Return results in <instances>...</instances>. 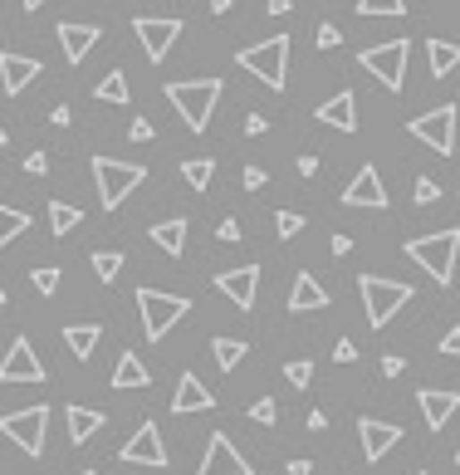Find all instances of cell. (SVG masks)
<instances>
[{
	"instance_id": "obj_1",
	"label": "cell",
	"mask_w": 460,
	"mask_h": 475,
	"mask_svg": "<svg viewBox=\"0 0 460 475\" xmlns=\"http://www.w3.org/2000/svg\"><path fill=\"white\" fill-rule=\"evenodd\" d=\"M166 98H172V108L182 113L186 128L206 132L211 128L216 103H221V79H182V84H166Z\"/></svg>"
},
{
	"instance_id": "obj_2",
	"label": "cell",
	"mask_w": 460,
	"mask_h": 475,
	"mask_svg": "<svg viewBox=\"0 0 460 475\" xmlns=\"http://www.w3.org/2000/svg\"><path fill=\"white\" fill-rule=\"evenodd\" d=\"M93 187H98V201L103 211H118L123 201H128L132 191L148 182V167H138V162H118V157H93Z\"/></svg>"
},
{
	"instance_id": "obj_3",
	"label": "cell",
	"mask_w": 460,
	"mask_h": 475,
	"mask_svg": "<svg viewBox=\"0 0 460 475\" xmlns=\"http://www.w3.org/2000/svg\"><path fill=\"white\" fill-rule=\"evenodd\" d=\"M456 255H460V231H436V235H416V241H406V260H416L436 284L456 280Z\"/></svg>"
},
{
	"instance_id": "obj_4",
	"label": "cell",
	"mask_w": 460,
	"mask_h": 475,
	"mask_svg": "<svg viewBox=\"0 0 460 475\" xmlns=\"http://www.w3.org/2000/svg\"><path fill=\"white\" fill-rule=\"evenodd\" d=\"M235 64L245 69V74H255L260 84L285 89V79H289V35H269L265 45H245L235 55Z\"/></svg>"
},
{
	"instance_id": "obj_5",
	"label": "cell",
	"mask_w": 460,
	"mask_h": 475,
	"mask_svg": "<svg viewBox=\"0 0 460 475\" xmlns=\"http://www.w3.org/2000/svg\"><path fill=\"white\" fill-rule=\"evenodd\" d=\"M362 289V309H368V324L372 328H387L406 304H412V284L402 280H382V275H362L358 280Z\"/></svg>"
},
{
	"instance_id": "obj_6",
	"label": "cell",
	"mask_w": 460,
	"mask_h": 475,
	"mask_svg": "<svg viewBox=\"0 0 460 475\" xmlns=\"http://www.w3.org/2000/svg\"><path fill=\"white\" fill-rule=\"evenodd\" d=\"M138 309H142V334L152 338V344H162L166 334H172L176 318H186V309H192V299L186 294H166V289H138Z\"/></svg>"
},
{
	"instance_id": "obj_7",
	"label": "cell",
	"mask_w": 460,
	"mask_h": 475,
	"mask_svg": "<svg viewBox=\"0 0 460 475\" xmlns=\"http://www.w3.org/2000/svg\"><path fill=\"white\" fill-rule=\"evenodd\" d=\"M406 59H412V39H387V45H368L358 55V64L387 89V94H402L406 79Z\"/></svg>"
},
{
	"instance_id": "obj_8",
	"label": "cell",
	"mask_w": 460,
	"mask_h": 475,
	"mask_svg": "<svg viewBox=\"0 0 460 475\" xmlns=\"http://www.w3.org/2000/svg\"><path fill=\"white\" fill-rule=\"evenodd\" d=\"M45 431H49V407L45 402H35V407H25V411H5L0 417V437H10L25 456H45Z\"/></svg>"
},
{
	"instance_id": "obj_9",
	"label": "cell",
	"mask_w": 460,
	"mask_h": 475,
	"mask_svg": "<svg viewBox=\"0 0 460 475\" xmlns=\"http://www.w3.org/2000/svg\"><path fill=\"white\" fill-rule=\"evenodd\" d=\"M406 132H412L416 142H426L431 152L451 157V152H456V108H451V103H441V108H431V113H422V118L406 123Z\"/></svg>"
},
{
	"instance_id": "obj_10",
	"label": "cell",
	"mask_w": 460,
	"mask_h": 475,
	"mask_svg": "<svg viewBox=\"0 0 460 475\" xmlns=\"http://www.w3.org/2000/svg\"><path fill=\"white\" fill-rule=\"evenodd\" d=\"M118 461H123V466H152V471H162V466H166L162 427H157V421H142V427L128 437V446L118 451Z\"/></svg>"
},
{
	"instance_id": "obj_11",
	"label": "cell",
	"mask_w": 460,
	"mask_h": 475,
	"mask_svg": "<svg viewBox=\"0 0 460 475\" xmlns=\"http://www.w3.org/2000/svg\"><path fill=\"white\" fill-rule=\"evenodd\" d=\"M132 30H138V39H142V55H148L152 64H162V59L172 55L176 35H182V20H152V15H138V20H132Z\"/></svg>"
},
{
	"instance_id": "obj_12",
	"label": "cell",
	"mask_w": 460,
	"mask_h": 475,
	"mask_svg": "<svg viewBox=\"0 0 460 475\" xmlns=\"http://www.w3.org/2000/svg\"><path fill=\"white\" fill-rule=\"evenodd\" d=\"M196 475H255V471H250V461L240 456L235 446H230L226 431H211V441H206V456H201V466H196Z\"/></svg>"
},
{
	"instance_id": "obj_13",
	"label": "cell",
	"mask_w": 460,
	"mask_h": 475,
	"mask_svg": "<svg viewBox=\"0 0 460 475\" xmlns=\"http://www.w3.org/2000/svg\"><path fill=\"white\" fill-rule=\"evenodd\" d=\"M0 382H45V363H39L35 344L30 338H15L0 358Z\"/></svg>"
},
{
	"instance_id": "obj_14",
	"label": "cell",
	"mask_w": 460,
	"mask_h": 475,
	"mask_svg": "<svg viewBox=\"0 0 460 475\" xmlns=\"http://www.w3.org/2000/svg\"><path fill=\"white\" fill-rule=\"evenodd\" d=\"M216 289L230 299L235 309H255V294H260V265H235V270H226V275H216Z\"/></svg>"
},
{
	"instance_id": "obj_15",
	"label": "cell",
	"mask_w": 460,
	"mask_h": 475,
	"mask_svg": "<svg viewBox=\"0 0 460 475\" xmlns=\"http://www.w3.org/2000/svg\"><path fill=\"white\" fill-rule=\"evenodd\" d=\"M45 74V64L39 59H30V55H15V49H0V89H5L10 98L15 94H25L35 79Z\"/></svg>"
},
{
	"instance_id": "obj_16",
	"label": "cell",
	"mask_w": 460,
	"mask_h": 475,
	"mask_svg": "<svg viewBox=\"0 0 460 475\" xmlns=\"http://www.w3.org/2000/svg\"><path fill=\"white\" fill-rule=\"evenodd\" d=\"M343 206H358V211H382V206H387V187H382L378 167H358V177L343 187Z\"/></svg>"
},
{
	"instance_id": "obj_17",
	"label": "cell",
	"mask_w": 460,
	"mask_h": 475,
	"mask_svg": "<svg viewBox=\"0 0 460 475\" xmlns=\"http://www.w3.org/2000/svg\"><path fill=\"white\" fill-rule=\"evenodd\" d=\"M416 407H422V417H426V431H446V421H451L456 407H460V392H451V387H422V392H416Z\"/></svg>"
},
{
	"instance_id": "obj_18",
	"label": "cell",
	"mask_w": 460,
	"mask_h": 475,
	"mask_svg": "<svg viewBox=\"0 0 460 475\" xmlns=\"http://www.w3.org/2000/svg\"><path fill=\"white\" fill-rule=\"evenodd\" d=\"M358 437H362V456L368 461H382L387 451L402 441V427L396 421H378V417H362L358 421Z\"/></svg>"
},
{
	"instance_id": "obj_19",
	"label": "cell",
	"mask_w": 460,
	"mask_h": 475,
	"mask_svg": "<svg viewBox=\"0 0 460 475\" xmlns=\"http://www.w3.org/2000/svg\"><path fill=\"white\" fill-rule=\"evenodd\" d=\"M313 123L338 128V132H353V128H358V98L343 89V94H333L328 103H319V108H313Z\"/></svg>"
},
{
	"instance_id": "obj_20",
	"label": "cell",
	"mask_w": 460,
	"mask_h": 475,
	"mask_svg": "<svg viewBox=\"0 0 460 475\" xmlns=\"http://www.w3.org/2000/svg\"><path fill=\"white\" fill-rule=\"evenodd\" d=\"M211 407H216L211 387H206L196 373H182V382H176V397H172V411H176V417H186V411H211Z\"/></svg>"
},
{
	"instance_id": "obj_21",
	"label": "cell",
	"mask_w": 460,
	"mask_h": 475,
	"mask_svg": "<svg viewBox=\"0 0 460 475\" xmlns=\"http://www.w3.org/2000/svg\"><path fill=\"white\" fill-rule=\"evenodd\" d=\"M59 45H64L69 64H83L89 49L98 45V25H74V20H64V25H59Z\"/></svg>"
},
{
	"instance_id": "obj_22",
	"label": "cell",
	"mask_w": 460,
	"mask_h": 475,
	"mask_svg": "<svg viewBox=\"0 0 460 475\" xmlns=\"http://www.w3.org/2000/svg\"><path fill=\"white\" fill-rule=\"evenodd\" d=\"M289 309L294 314H309V309H328V289H323L313 275H294V289H289Z\"/></svg>"
},
{
	"instance_id": "obj_23",
	"label": "cell",
	"mask_w": 460,
	"mask_h": 475,
	"mask_svg": "<svg viewBox=\"0 0 460 475\" xmlns=\"http://www.w3.org/2000/svg\"><path fill=\"white\" fill-rule=\"evenodd\" d=\"M451 69H460V45H451V39H426V74L446 79Z\"/></svg>"
},
{
	"instance_id": "obj_24",
	"label": "cell",
	"mask_w": 460,
	"mask_h": 475,
	"mask_svg": "<svg viewBox=\"0 0 460 475\" xmlns=\"http://www.w3.org/2000/svg\"><path fill=\"white\" fill-rule=\"evenodd\" d=\"M148 382H152V373H148V363H142L132 348H128V353H118V368H113V387L128 392V387H148Z\"/></svg>"
},
{
	"instance_id": "obj_25",
	"label": "cell",
	"mask_w": 460,
	"mask_h": 475,
	"mask_svg": "<svg viewBox=\"0 0 460 475\" xmlns=\"http://www.w3.org/2000/svg\"><path fill=\"white\" fill-rule=\"evenodd\" d=\"M98 338H103L98 324H69V328H64V344H69V353H74L79 363H89V358H93Z\"/></svg>"
},
{
	"instance_id": "obj_26",
	"label": "cell",
	"mask_w": 460,
	"mask_h": 475,
	"mask_svg": "<svg viewBox=\"0 0 460 475\" xmlns=\"http://www.w3.org/2000/svg\"><path fill=\"white\" fill-rule=\"evenodd\" d=\"M186 231H192V225H186L182 216H172V221L152 225V245H157V250H166V255H182L186 250Z\"/></svg>"
},
{
	"instance_id": "obj_27",
	"label": "cell",
	"mask_w": 460,
	"mask_h": 475,
	"mask_svg": "<svg viewBox=\"0 0 460 475\" xmlns=\"http://www.w3.org/2000/svg\"><path fill=\"white\" fill-rule=\"evenodd\" d=\"M98 427H103V411H93V407H69V441H74V446L93 441V437H98Z\"/></svg>"
},
{
	"instance_id": "obj_28",
	"label": "cell",
	"mask_w": 460,
	"mask_h": 475,
	"mask_svg": "<svg viewBox=\"0 0 460 475\" xmlns=\"http://www.w3.org/2000/svg\"><path fill=\"white\" fill-rule=\"evenodd\" d=\"M211 353H216V368H221V373H230V368H240V363H245L250 344H245V338H216V344H211Z\"/></svg>"
},
{
	"instance_id": "obj_29",
	"label": "cell",
	"mask_w": 460,
	"mask_h": 475,
	"mask_svg": "<svg viewBox=\"0 0 460 475\" xmlns=\"http://www.w3.org/2000/svg\"><path fill=\"white\" fill-rule=\"evenodd\" d=\"M79 225H83V211H79V206L49 201V231H55V235H74Z\"/></svg>"
},
{
	"instance_id": "obj_30",
	"label": "cell",
	"mask_w": 460,
	"mask_h": 475,
	"mask_svg": "<svg viewBox=\"0 0 460 475\" xmlns=\"http://www.w3.org/2000/svg\"><path fill=\"white\" fill-rule=\"evenodd\" d=\"M93 98H98V103H128L132 98L128 74H118V69H113V74H103L98 84H93Z\"/></svg>"
},
{
	"instance_id": "obj_31",
	"label": "cell",
	"mask_w": 460,
	"mask_h": 475,
	"mask_svg": "<svg viewBox=\"0 0 460 475\" xmlns=\"http://www.w3.org/2000/svg\"><path fill=\"white\" fill-rule=\"evenodd\" d=\"M20 231H30V216H25V211H15V206H5V201H0V250H5V245L15 241Z\"/></svg>"
},
{
	"instance_id": "obj_32",
	"label": "cell",
	"mask_w": 460,
	"mask_h": 475,
	"mask_svg": "<svg viewBox=\"0 0 460 475\" xmlns=\"http://www.w3.org/2000/svg\"><path fill=\"white\" fill-rule=\"evenodd\" d=\"M182 177L192 182V191H206L211 177H216V162L211 157H192V162H182Z\"/></svg>"
},
{
	"instance_id": "obj_33",
	"label": "cell",
	"mask_w": 460,
	"mask_h": 475,
	"mask_svg": "<svg viewBox=\"0 0 460 475\" xmlns=\"http://www.w3.org/2000/svg\"><path fill=\"white\" fill-rule=\"evenodd\" d=\"M123 265H128V260H123V250H93V275H98L103 284H113V280H118V275H123Z\"/></svg>"
},
{
	"instance_id": "obj_34",
	"label": "cell",
	"mask_w": 460,
	"mask_h": 475,
	"mask_svg": "<svg viewBox=\"0 0 460 475\" xmlns=\"http://www.w3.org/2000/svg\"><path fill=\"white\" fill-rule=\"evenodd\" d=\"M358 15H406V5L402 0H358Z\"/></svg>"
},
{
	"instance_id": "obj_35",
	"label": "cell",
	"mask_w": 460,
	"mask_h": 475,
	"mask_svg": "<svg viewBox=\"0 0 460 475\" xmlns=\"http://www.w3.org/2000/svg\"><path fill=\"white\" fill-rule=\"evenodd\" d=\"M299 231H304V216H299V211H279L275 216V235H279V241H294Z\"/></svg>"
},
{
	"instance_id": "obj_36",
	"label": "cell",
	"mask_w": 460,
	"mask_h": 475,
	"mask_svg": "<svg viewBox=\"0 0 460 475\" xmlns=\"http://www.w3.org/2000/svg\"><path fill=\"white\" fill-rule=\"evenodd\" d=\"M285 377L294 382V387H309V382H313V363H309V358H289V363H285Z\"/></svg>"
},
{
	"instance_id": "obj_37",
	"label": "cell",
	"mask_w": 460,
	"mask_h": 475,
	"mask_svg": "<svg viewBox=\"0 0 460 475\" xmlns=\"http://www.w3.org/2000/svg\"><path fill=\"white\" fill-rule=\"evenodd\" d=\"M35 289H39L45 299L59 289V270H55V265H39V270H35Z\"/></svg>"
},
{
	"instance_id": "obj_38",
	"label": "cell",
	"mask_w": 460,
	"mask_h": 475,
	"mask_svg": "<svg viewBox=\"0 0 460 475\" xmlns=\"http://www.w3.org/2000/svg\"><path fill=\"white\" fill-rule=\"evenodd\" d=\"M250 417H255L260 427H275V421H279V407H275V402H269V397H260L255 407H250Z\"/></svg>"
},
{
	"instance_id": "obj_39",
	"label": "cell",
	"mask_w": 460,
	"mask_h": 475,
	"mask_svg": "<svg viewBox=\"0 0 460 475\" xmlns=\"http://www.w3.org/2000/svg\"><path fill=\"white\" fill-rule=\"evenodd\" d=\"M416 201H422V206H436V201H441V187H436L431 177H422V182H416Z\"/></svg>"
},
{
	"instance_id": "obj_40",
	"label": "cell",
	"mask_w": 460,
	"mask_h": 475,
	"mask_svg": "<svg viewBox=\"0 0 460 475\" xmlns=\"http://www.w3.org/2000/svg\"><path fill=\"white\" fill-rule=\"evenodd\" d=\"M25 172H30V177H45V172H49V152H30V157H25Z\"/></svg>"
},
{
	"instance_id": "obj_41",
	"label": "cell",
	"mask_w": 460,
	"mask_h": 475,
	"mask_svg": "<svg viewBox=\"0 0 460 475\" xmlns=\"http://www.w3.org/2000/svg\"><path fill=\"white\" fill-rule=\"evenodd\" d=\"M333 358H338L343 368H348V363H358V344H353V338H338V348H333Z\"/></svg>"
},
{
	"instance_id": "obj_42",
	"label": "cell",
	"mask_w": 460,
	"mask_h": 475,
	"mask_svg": "<svg viewBox=\"0 0 460 475\" xmlns=\"http://www.w3.org/2000/svg\"><path fill=\"white\" fill-rule=\"evenodd\" d=\"M441 353H446V358H460V324H456V328H446V338H441Z\"/></svg>"
},
{
	"instance_id": "obj_43",
	"label": "cell",
	"mask_w": 460,
	"mask_h": 475,
	"mask_svg": "<svg viewBox=\"0 0 460 475\" xmlns=\"http://www.w3.org/2000/svg\"><path fill=\"white\" fill-rule=\"evenodd\" d=\"M128 138H132V142H152V123H148V118H132Z\"/></svg>"
},
{
	"instance_id": "obj_44",
	"label": "cell",
	"mask_w": 460,
	"mask_h": 475,
	"mask_svg": "<svg viewBox=\"0 0 460 475\" xmlns=\"http://www.w3.org/2000/svg\"><path fill=\"white\" fill-rule=\"evenodd\" d=\"M216 241L235 245V241H240V221H221V225H216Z\"/></svg>"
},
{
	"instance_id": "obj_45",
	"label": "cell",
	"mask_w": 460,
	"mask_h": 475,
	"mask_svg": "<svg viewBox=\"0 0 460 475\" xmlns=\"http://www.w3.org/2000/svg\"><path fill=\"white\" fill-rule=\"evenodd\" d=\"M265 128H269V123L260 118V113H250V118H245V138H265Z\"/></svg>"
},
{
	"instance_id": "obj_46",
	"label": "cell",
	"mask_w": 460,
	"mask_h": 475,
	"mask_svg": "<svg viewBox=\"0 0 460 475\" xmlns=\"http://www.w3.org/2000/svg\"><path fill=\"white\" fill-rule=\"evenodd\" d=\"M406 373V358H382V377H402Z\"/></svg>"
},
{
	"instance_id": "obj_47",
	"label": "cell",
	"mask_w": 460,
	"mask_h": 475,
	"mask_svg": "<svg viewBox=\"0 0 460 475\" xmlns=\"http://www.w3.org/2000/svg\"><path fill=\"white\" fill-rule=\"evenodd\" d=\"M338 45V25H319V49H333Z\"/></svg>"
},
{
	"instance_id": "obj_48",
	"label": "cell",
	"mask_w": 460,
	"mask_h": 475,
	"mask_svg": "<svg viewBox=\"0 0 460 475\" xmlns=\"http://www.w3.org/2000/svg\"><path fill=\"white\" fill-rule=\"evenodd\" d=\"M265 187V167H245V191H260Z\"/></svg>"
},
{
	"instance_id": "obj_49",
	"label": "cell",
	"mask_w": 460,
	"mask_h": 475,
	"mask_svg": "<svg viewBox=\"0 0 460 475\" xmlns=\"http://www.w3.org/2000/svg\"><path fill=\"white\" fill-rule=\"evenodd\" d=\"M69 118H74V113H69V103H59V108L49 113V123H55V128H69Z\"/></svg>"
},
{
	"instance_id": "obj_50",
	"label": "cell",
	"mask_w": 460,
	"mask_h": 475,
	"mask_svg": "<svg viewBox=\"0 0 460 475\" xmlns=\"http://www.w3.org/2000/svg\"><path fill=\"white\" fill-rule=\"evenodd\" d=\"M328 250H333V255H348L353 241H348V235H328Z\"/></svg>"
},
{
	"instance_id": "obj_51",
	"label": "cell",
	"mask_w": 460,
	"mask_h": 475,
	"mask_svg": "<svg viewBox=\"0 0 460 475\" xmlns=\"http://www.w3.org/2000/svg\"><path fill=\"white\" fill-rule=\"evenodd\" d=\"M313 172H319V157H313V152H304V157H299V177H313Z\"/></svg>"
},
{
	"instance_id": "obj_52",
	"label": "cell",
	"mask_w": 460,
	"mask_h": 475,
	"mask_svg": "<svg viewBox=\"0 0 460 475\" xmlns=\"http://www.w3.org/2000/svg\"><path fill=\"white\" fill-rule=\"evenodd\" d=\"M269 5V15H289V10H294V0H265Z\"/></svg>"
},
{
	"instance_id": "obj_53",
	"label": "cell",
	"mask_w": 460,
	"mask_h": 475,
	"mask_svg": "<svg viewBox=\"0 0 460 475\" xmlns=\"http://www.w3.org/2000/svg\"><path fill=\"white\" fill-rule=\"evenodd\" d=\"M289 475H313V461H289Z\"/></svg>"
},
{
	"instance_id": "obj_54",
	"label": "cell",
	"mask_w": 460,
	"mask_h": 475,
	"mask_svg": "<svg viewBox=\"0 0 460 475\" xmlns=\"http://www.w3.org/2000/svg\"><path fill=\"white\" fill-rule=\"evenodd\" d=\"M235 10V0H211V15H230Z\"/></svg>"
},
{
	"instance_id": "obj_55",
	"label": "cell",
	"mask_w": 460,
	"mask_h": 475,
	"mask_svg": "<svg viewBox=\"0 0 460 475\" xmlns=\"http://www.w3.org/2000/svg\"><path fill=\"white\" fill-rule=\"evenodd\" d=\"M20 5H25V10H30V15H35V10H39V5H45V0H20Z\"/></svg>"
},
{
	"instance_id": "obj_56",
	"label": "cell",
	"mask_w": 460,
	"mask_h": 475,
	"mask_svg": "<svg viewBox=\"0 0 460 475\" xmlns=\"http://www.w3.org/2000/svg\"><path fill=\"white\" fill-rule=\"evenodd\" d=\"M10 304V294H5V284H0V309H5Z\"/></svg>"
},
{
	"instance_id": "obj_57",
	"label": "cell",
	"mask_w": 460,
	"mask_h": 475,
	"mask_svg": "<svg viewBox=\"0 0 460 475\" xmlns=\"http://www.w3.org/2000/svg\"><path fill=\"white\" fill-rule=\"evenodd\" d=\"M0 148H5V128H0Z\"/></svg>"
},
{
	"instance_id": "obj_58",
	"label": "cell",
	"mask_w": 460,
	"mask_h": 475,
	"mask_svg": "<svg viewBox=\"0 0 460 475\" xmlns=\"http://www.w3.org/2000/svg\"><path fill=\"white\" fill-rule=\"evenodd\" d=\"M416 475H431V471H416Z\"/></svg>"
},
{
	"instance_id": "obj_59",
	"label": "cell",
	"mask_w": 460,
	"mask_h": 475,
	"mask_svg": "<svg viewBox=\"0 0 460 475\" xmlns=\"http://www.w3.org/2000/svg\"><path fill=\"white\" fill-rule=\"evenodd\" d=\"M456 466H460V451H456Z\"/></svg>"
},
{
	"instance_id": "obj_60",
	"label": "cell",
	"mask_w": 460,
	"mask_h": 475,
	"mask_svg": "<svg viewBox=\"0 0 460 475\" xmlns=\"http://www.w3.org/2000/svg\"><path fill=\"white\" fill-rule=\"evenodd\" d=\"M79 475H93V471H79Z\"/></svg>"
}]
</instances>
